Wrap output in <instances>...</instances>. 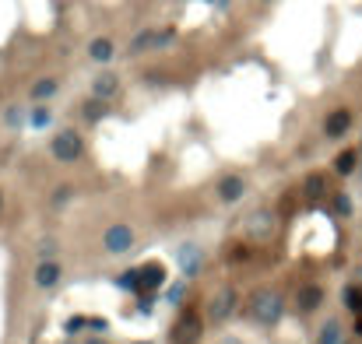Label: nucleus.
<instances>
[{"mask_svg": "<svg viewBox=\"0 0 362 344\" xmlns=\"http://www.w3.org/2000/svg\"><path fill=\"white\" fill-rule=\"evenodd\" d=\"M137 281H141L144 288L162 285V267H155V264H152V267H141V271H137Z\"/></svg>", "mask_w": 362, "mask_h": 344, "instance_id": "2eb2a0df", "label": "nucleus"}, {"mask_svg": "<svg viewBox=\"0 0 362 344\" xmlns=\"http://www.w3.org/2000/svg\"><path fill=\"white\" fill-rule=\"evenodd\" d=\"M348 123H352V113L348 109H335V113L327 116V123H324V134L327 137H341L348 130Z\"/></svg>", "mask_w": 362, "mask_h": 344, "instance_id": "9b49d317", "label": "nucleus"}, {"mask_svg": "<svg viewBox=\"0 0 362 344\" xmlns=\"http://www.w3.org/2000/svg\"><path fill=\"white\" fill-rule=\"evenodd\" d=\"M247 232L253 239H267L271 232H275V214H271V211H253L247 218Z\"/></svg>", "mask_w": 362, "mask_h": 344, "instance_id": "0eeeda50", "label": "nucleus"}, {"mask_svg": "<svg viewBox=\"0 0 362 344\" xmlns=\"http://www.w3.org/2000/svg\"><path fill=\"white\" fill-rule=\"evenodd\" d=\"M338 211H345V214L352 211V204H348V197H338Z\"/></svg>", "mask_w": 362, "mask_h": 344, "instance_id": "cd10ccee", "label": "nucleus"}, {"mask_svg": "<svg viewBox=\"0 0 362 344\" xmlns=\"http://www.w3.org/2000/svg\"><path fill=\"white\" fill-rule=\"evenodd\" d=\"M176 264H179V271H183V277L201 274V267H204V249H201L197 242H183V246L176 249Z\"/></svg>", "mask_w": 362, "mask_h": 344, "instance_id": "20e7f679", "label": "nucleus"}, {"mask_svg": "<svg viewBox=\"0 0 362 344\" xmlns=\"http://www.w3.org/2000/svg\"><path fill=\"white\" fill-rule=\"evenodd\" d=\"M345 299H348V309L362 312V292H359V288H348V292H345Z\"/></svg>", "mask_w": 362, "mask_h": 344, "instance_id": "412c9836", "label": "nucleus"}, {"mask_svg": "<svg viewBox=\"0 0 362 344\" xmlns=\"http://www.w3.org/2000/svg\"><path fill=\"white\" fill-rule=\"evenodd\" d=\"M116 285H120V288H127V292H131V288H137V285H141V281H137V271H127L124 277L116 281Z\"/></svg>", "mask_w": 362, "mask_h": 344, "instance_id": "aec40b11", "label": "nucleus"}, {"mask_svg": "<svg viewBox=\"0 0 362 344\" xmlns=\"http://www.w3.org/2000/svg\"><path fill=\"white\" fill-rule=\"evenodd\" d=\"M84 323H88V320H84V317H74V320H71V323H67V334H78V330H81V327H84Z\"/></svg>", "mask_w": 362, "mask_h": 344, "instance_id": "bb28decb", "label": "nucleus"}, {"mask_svg": "<svg viewBox=\"0 0 362 344\" xmlns=\"http://www.w3.org/2000/svg\"><path fill=\"white\" fill-rule=\"evenodd\" d=\"M49 151H53V159H56V162H78V159H81V151H84L81 134H78V130H60V134H53Z\"/></svg>", "mask_w": 362, "mask_h": 344, "instance_id": "7ed1b4c3", "label": "nucleus"}, {"mask_svg": "<svg viewBox=\"0 0 362 344\" xmlns=\"http://www.w3.org/2000/svg\"><path fill=\"white\" fill-rule=\"evenodd\" d=\"M243 194H247V179H243V176H225V179L218 183V197H222L225 204L243 200Z\"/></svg>", "mask_w": 362, "mask_h": 344, "instance_id": "6e6552de", "label": "nucleus"}, {"mask_svg": "<svg viewBox=\"0 0 362 344\" xmlns=\"http://www.w3.org/2000/svg\"><path fill=\"white\" fill-rule=\"evenodd\" d=\"M204 334V323H201V312L197 309H183L179 320L172 323V344H197Z\"/></svg>", "mask_w": 362, "mask_h": 344, "instance_id": "f03ea898", "label": "nucleus"}, {"mask_svg": "<svg viewBox=\"0 0 362 344\" xmlns=\"http://www.w3.org/2000/svg\"><path fill=\"white\" fill-rule=\"evenodd\" d=\"M137 344H152V341H137Z\"/></svg>", "mask_w": 362, "mask_h": 344, "instance_id": "2f4dec72", "label": "nucleus"}, {"mask_svg": "<svg viewBox=\"0 0 362 344\" xmlns=\"http://www.w3.org/2000/svg\"><path fill=\"white\" fill-rule=\"evenodd\" d=\"M102 246L109 249V253H127V249L134 246V232H131V225H109L106 236H102Z\"/></svg>", "mask_w": 362, "mask_h": 344, "instance_id": "39448f33", "label": "nucleus"}, {"mask_svg": "<svg viewBox=\"0 0 362 344\" xmlns=\"http://www.w3.org/2000/svg\"><path fill=\"white\" fill-rule=\"evenodd\" d=\"M172 39H176V32L169 28V32H159V39H155V49H166V46H172Z\"/></svg>", "mask_w": 362, "mask_h": 344, "instance_id": "393cba45", "label": "nucleus"}, {"mask_svg": "<svg viewBox=\"0 0 362 344\" xmlns=\"http://www.w3.org/2000/svg\"><path fill=\"white\" fill-rule=\"evenodd\" d=\"M317 344H341V323H338V320L324 323V330H320Z\"/></svg>", "mask_w": 362, "mask_h": 344, "instance_id": "f3484780", "label": "nucleus"}, {"mask_svg": "<svg viewBox=\"0 0 362 344\" xmlns=\"http://www.w3.org/2000/svg\"><path fill=\"white\" fill-rule=\"evenodd\" d=\"M81 113H84V119H88V123H99V119L109 113V106H106V99H92V102H84V109H81Z\"/></svg>", "mask_w": 362, "mask_h": 344, "instance_id": "4468645a", "label": "nucleus"}, {"mask_svg": "<svg viewBox=\"0 0 362 344\" xmlns=\"http://www.w3.org/2000/svg\"><path fill=\"white\" fill-rule=\"evenodd\" d=\"M218 344H243V341H239V337H225V341H218Z\"/></svg>", "mask_w": 362, "mask_h": 344, "instance_id": "c756f323", "label": "nucleus"}, {"mask_svg": "<svg viewBox=\"0 0 362 344\" xmlns=\"http://www.w3.org/2000/svg\"><path fill=\"white\" fill-rule=\"evenodd\" d=\"M155 39H159V32H141V36H134L131 53H148V49H155Z\"/></svg>", "mask_w": 362, "mask_h": 344, "instance_id": "a211bd4d", "label": "nucleus"}, {"mask_svg": "<svg viewBox=\"0 0 362 344\" xmlns=\"http://www.w3.org/2000/svg\"><path fill=\"white\" fill-rule=\"evenodd\" d=\"M116 91H120V78H116L113 71L95 74V81H92V95H95V99H113Z\"/></svg>", "mask_w": 362, "mask_h": 344, "instance_id": "9d476101", "label": "nucleus"}, {"mask_svg": "<svg viewBox=\"0 0 362 344\" xmlns=\"http://www.w3.org/2000/svg\"><path fill=\"white\" fill-rule=\"evenodd\" d=\"M282 312H285V299L278 292H257L250 299V317L264 327H275L282 320Z\"/></svg>", "mask_w": 362, "mask_h": 344, "instance_id": "f257e3e1", "label": "nucleus"}, {"mask_svg": "<svg viewBox=\"0 0 362 344\" xmlns=\"http://www.w3.org/2000/svg\"><path fill=\"white\" fill-rule=\"evenodd\" d=\"M183 295H187V285H169V292H166V299H169V302H179Z\"/></svg>", "mask_w": 362, "mask_h": 344, "instance_id": "b1692460", "label": "nucleus"}, {"mask_svg": "<svg viewBox=\"0 0 362 344\" xmlns=\"http://www.w3.org/2000/svg\"><path fill=\"white\" fill-rule=\"evenodd\" d=\"M207 4H211V8H229L232 0H207Z\"/></svg>", "mask_w": 362, "mask_h": 344, "instance_id": "c85d7f7f", "label": "nucleus"}, {"mask_svg": "<svg viewBox=\"0 0 362 344\" xmlns=\"http://www.w3.org/2000/svg\"><path fill=\"white\" fill-rule=\"evenodd\" d=\"M71 190H74V186H56V194H53V204H67V200H71Z\"/></svg>", "mask_w": 362, "mask_h": 344, "instance_id": "4be33fe9", "label": "nucleus"}, {"mask_svg": "<svg viewBox=\"0 0 362 344\" xmlns=\"http://www.w3.org/2000/svg\"><path fill=\"white\" fill-rule=\"evenodd\" d=\"M320 299H324V292H320L317 285H306L303 292H299V309L310 312V309H317V306H320Z\"/></svg>", "mask_w": 362, "mask_h": 344, "instance_id": "ddd939ff", "label": "nucleus"}, {"mask_svg": "<svg viewBox=\"0 0 362 344\" xmlns=\"http://www.w3.org/2000/svg\"><path fill=\"white\" fill-rule=\"evenodd\" d=\"M0 207H4V197H0Z\"/></svg>", "mask_w": 362, "mask_h": 344, "instance_id": "473e14b6", "label": "nucleus"}, {"mask_svg": "<svg viewBox=\"0 0 362 344\" xmlns=\"http://www.w3.org/2000/svg\"><path fill=\"white\" fill-rule=\"evenodd\" d=\"M53 253H56V242H53V239H46V242L39 246V257H43V260H53Z\"/></svg>", "mask_w": 362, "mask_h": 344, "instance_id": "a878e982", "label": "nucleus"}, {"mask_svg": "<svg viewBox=\"0 0 362 344\" xmlns=\"http://www.w3.org/2000/svg\"><path fill=\"white\" fill-rule=\"evenodd\" d=\"M56 88H60L56 78H43L32 84V99H49V95H56Z\"/></svg>", "mask_w": 362, "mask_h": 344, "instance_id": "dca6fc26", "label": "nucleus"}, {"mask_svg": "<svg viewBox=\"0 0 362 344\" xmlns=\"http://www.w3.org/2000/svg\"><path fill=\"white\" fill-rule=\"evenodd\" d=\"M335 169H338L341 176H348V172L355 169V151H345V154H338V162H335Z\"/></svg>", "mask_w": 362, "mask_h": 344, "instance_id": "6ab92c4d", "label": "nucleus"}, {"mask_svg": "<svg viewBox=\"0 0 362 344\" xmlns=\"http://www.w3.org/2000/svg\"><path fill=\"white\" fill-rule=\"evenodd\" d=\"M60 264L56 260H39V267H36V274H32V281L39 288H53V285H60Z\"/></svg>", "mask_w": 362, "mask_h": 344, "instance_id": "1a4fd4ad", "label": "nucleus"}, {"mask_svg": "<svg viewBox=\"0 0 362 344\" xmlns=\"http://www.w3.org/2000/svg\"><path fill=\"white\" fill-rule=\"evenodd\" d=\"M236 312V292L232 288H222L215 299H211V306H207V317L215 320V323H225L229 317Z\"/></svg>", "mask_w": 362, "mask_h": 344, "instance_id": "423d86ee", "label": "nucleus"}, {"mask_svg": "<svg viewBox=\"0 0 362 344\" xmlns=\"http://www.w3.org/2000/svg\"><path fill=\"white\" fill-rule=\"evenodd\" d=\"M28 119H32V127H46V123H49V113H46V109H32V116H28Z\"/></svg>", "mask_w": 362, "mask_h": 344, "instance_id": "5701e85b", "label": "nucleus"}, {"mask_svg": "<svg viewBox=\"0 0 362 344\" xmlns=\"http://www.w3.org/2000/svg\"><path fill=\"white\" fill-rule=\"evenodd\" d=\"M88 56H92L95 64H109V60L116 56V46H113L109 39H95L92 46H88Z\"/></svg>", "mask_w": 362, "mask_h": 344, "instance_id": "f8f14e48", "label": "nucleus"}, {"mask_svg": "<svg viewBox=\"0 0 362 344\" xmlns=\"http://www.w3.org/2000/svg\"><path fill=\"white\" fill-rule=\"evenodd\" d=\"M88 344H102V341H99V337H92V341H88Z\"/></svg>", "mask_w": 362, "mask_h": 344, "instance_id": "7c9ffc66", "label": "nucleus"}]
</instances>
